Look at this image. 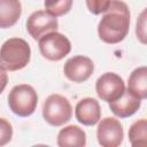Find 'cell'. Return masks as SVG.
<instances>
[{"label":"cell","instance_id":"9","mask_svg":"<svg viewBox=\"0 0 147 147\" xmlns=\"http://www.w3.org/2000/svg\"><path fill=\"white\" fill-rule=\"evenodd\" d=\"M94 71L93 61L84 55H76L67 60L63 67L64 76L74 83L86 82Z\"/></svg>","mask_w":147,"mask_h":147},{"label":"cell","instance_id":"2","mask_svg":"<svg viewBox=\"0 0 147 147\" xmlns=\"http://www.w3.org/2000/svg\"><path fill=\"white\" fill-rule=\"evenodd\" d=\"M31 48L22 38H9L0 48V67L7 71H17L28 65Z\"/></svg>","mask_w":147,"mask_h":147},{"label":"cell","instance_id":"17","mask_svg":"<svg viewBox=\"0 0 147 147\" xmlns=\"http://www.w3.org/2000/svg\"><path fill=\"white\" fill-rule=\"evenodd\" d=\"M13 138V126L11 124L0 117V146L7 145Z\"/></svg>","mask_w":147,"mask_h":147},{"label":"cell","instance_id":"8","mask_svg":"<svg viewBox=\"0 0 147 147\" xmlns=\"http://www.w3.org/2000/svg\"><path fill=\"white\" fill-rule=\"evenodd\" d=\"M57 28H59L57 18L52 16L46 10L33 11L28 17L26 21V30L34 40H39L42 36L56 31Z\"/></svg>","mask_w":147,"mask_h":147},{"label":"cell","instance_id":"12","mask_svg":"<svg viewBox=\"0 0 147 147\" xmlns=\"http://www.w3.org/2000/svg\"><path fill=\"white\" fill-rule=\"evenodd\" d=\"M85 145L86 133L77 125H68L57 134V146L60 147H84Z\"/></svg>","mask_w":147,"mask_h":147},{"label":"cell","instance_id":"13","mask_svg":"<svg viewBox=\"0 0 147 147\" xmlns=\"http://www.w3.org/2000/svg\"><path fill=\"white\" fill-rule=\"evenodd\" d=\"M22 14L20 0H0V29H7L17 23Z\"/></svg>","mask_w":147,"mask_h":147},{"label":"cell","instance_id":"3","mask_svg":"<svg viewBox=\"0 0 147 147\" xmlns=\"http://www.w3.org/2000/svg\"><path fill=\"white\" fill-rule=\"evenodd\" d=\"M38 105V94L36 90L28 84H20L14 86L8 94V106L10 110L20 116H31Z\"/></svg>","mask_w":147,"mask_h":147},{"label":"cell","instance_id":"1","mask_svg":"<svg viewBox=\"0 0 147 147\" xmlns=\"http://www.w3.org/2000/svg\"><path fill=\"white\" fill-rule=\"evenodd\" d=\"M130 29V10L122 0H110L108 9L98 24L99 38L106 44L121 42Z\"/></svg>","mask_w":147,"mask_h":147},{"label":"cell","instance_id":"10","mask_svg":"<svg viewBox=\"0 0 147 147\" xmlns=\"http://www.w3.org/2000/svg\"><path fill=\"white\" fill-rule=\"evenodd\" d=\"M75 116L76 119L83 125H95L101 117V108L99 102L93 98L82 99L75 107Z\"/></svg>","mask_w":147,"mask_h":147},{"label":"cell","instance_id":"16","mask_svg":"<svg viewBox=\"0 0 147 147\" xmlns=\"http://www.w3.org/2000/svg\"><path fill=\"white\" fill-rule=\"evenodd\" d=\"M74 0H45L44 6L47 13L54 17L68 14L72 7Z\"/></svg>","mask_w":147,"mask_h":147},{"label":"cell","instance_id":"4","mask_svg":"<svg viewBox=\"0 0 147 147\" xmlns=\"http://www.w3.org/2000/svg\"><path fill=\"white\" fill-rule=\"evenodd\" d=\"M72 116L70 101L61 94H51L42 106V117L52 126H61L68 123Z\"/></svg>","mask_w":147,"mask_h":147},{"label":"cell","instance_id":"18","mask_svg":"<svg viewBox=\"0 0 147 147\" xmlns=\"http://www.w3.org/2000/svg\"><path fill=\"white\" fill-rule=\"evenodd\" d=\"M109 5L110 0H86L87 9L94 15L103 14L108 9Z\"/></svg>","mask_w":147,"mask_h":147},{"label":"cell","instance_id":"11","mask_svg":"<svg viewBox=\"0 0 147 147\" xmlns=\"http://www.w3.org/2000/svg\"><path fill=\"white\" fill-rule=\"evenodd\" d=\"M140 105H141V100L134 96L127 90H125L124 93L118 99L109 102V108L113 111V114L116 115L117 117L126 118L136 114L140 108Z\"/></svg>","mask_w":147,"mask_h":147},{"label":"cell","instance_id":"7","mask_svg":"<svg viewBox=\"0 0 147 147\" xmlns=\"http://www.w3.org/2000/svg\"><path fill=\"white\" fill-rule=\"evenodd\" d=\"M98 123L96 138L102 147H117L122 144L124 132L119 119L106 117Z\"/></svg>","mask_w":147,"mask_h":147},{"label":"cell","instance_id":"5","mask_svg":"<svg viewBox=\"0 0 147 147\" xmlns=\"http://www.w3.org/2000/svg\"><path fill=\"white\" fill-rule=\"evenodd\" d=\"M41 55L49 61H60L71 51L70 40L62 33L53 31L39 39L38 42Z\"/></svg>","mask_w":147,"mask_h":147},{"label":"cell","instance_id":"15","mask_svg":"<svg viewBox=\"0 0 147 147\" xmlns=\"http://www.w3.org/2000/svg\"><path fill=\"white\" fill-rule=\"evenodd\" d=\"M129 140L132 146L147 145V121L145 118L136 121L129 129Z\"/></svg>","mask_w":147,"mask_h":147},{"label":"cell","instance_id":"6","mask_svg":"<svg viewBox=\"0 0 147 147\" xmlns=\"http://www.w3.org/2000/svg\"><path fill=\"white\" fill-rule=\"evenodd\" d=\"M95 91L102 101L111 102L124 93L125 84L119 75L115 72H105L96 79Z\"/></svg>","mask_w":147,"mask_h":147},{"label":"cell","instance_id":"14","mask_svg":"<svg viewBox=\"0 0 147 147\" xmlns=\"http://www.w3.org/2000/svg\"><path fill=\"white\" fill-rule=\"evenodd\" d=\"M127 91L140 100L147 98V68L145 65L136 68L127 82Z\"/></svg>","mask_w":147,"mask_h":147},{"label":"cell","instance_id":"19","mask_svg":"<svg viewBox=\"0 0 147 147\" xmlns=\"http://www.w3.org/2000/svg\"><path fill=\"white\" fill-rule=\"evenodd\" d=\"M7 83H8V75H7L6 70L2 67H0V94L5 91Z\"/></svg>","mask_w":147,"mask_h":147}]
</instances>
